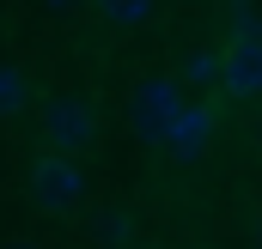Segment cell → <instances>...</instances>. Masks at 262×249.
I'll use <instances>...</instances> for the list:
<instances>
[{"label": "cell", "mask_w": 262, "mask_h": 249, "mask_svg": "<svg viewBox=\"0 0 262 249\" xmlns=\"http://www.w3.org/2000/svg\"><path fill=\"white\" fill-rule=\"evenodd\" d=\"M183 85L171 79V73H152V79H140L134 85V97H128V122L134 134L146 140V146H165L171 140V128H177V116H183Z\"/></svg>", "instance_id": "obj_1"}, {"label": "cell", "mask_w": 262, "mask_h": 249, "mask_svg": "<svg viewBox=\"0 0 262 249\" xmlns=\"http://www.w3.org/2000/svg\"><path fill=\"white\" fill-rule=\"evenodd\" d=\"M31 201H37V213H73L79 201H85V170H79V158H67V152H43L37 164H31Z\"/></svg>", "instance_id": "obj_2"}, {"label": "cell", "mask_w": 262, "mask_h": 249, "mask_svg": "<svg viewBox=\"0 0 262 249\" xmlns=\"http://www.w3.org/2000/svg\"><path fill=\"white\" fill-rule=\"evenodd\" d=\"M43 140H49V152L79 158V152L98 140V116H92V104H85V97H73V91L43 97Z\"/></svg>", "instance_id": "obj_3"}, {"label": "cell", "mask_w": 262, "mask_h": 249, "mask_svg": "<svg viewBox=\"0 0 262 249\" xmlns=\"http://www.w3.org/2000/svg\"><path fill=\"white\" fill-rule=\"evenodd\" d=\"M220 85L232 97H262V37L256 31H238L220 49Z\"/></svg>", "instance_id": "obj_4"}, {"label": "cell", "mask_w": 262, "mask_h": 249, "mask_svg": "<svg viewBox=\"0 0 262 249\" xmlns=\"http://www.w3.org/2000/svg\"><path fill=\"white\" fill-rule=\"evenodd\" d=\"M207 146H213V110H207V104H183V116L171 128V140H165V152H171L177 164H189Z\"/></svg>", "instance_id": "obj_5"}, {"label": "cell", "mask_w": 262, "mask_h": 249, "mask_svg": "<svg viewBox=\"0 0 262 249\" xmlns=\"http://www.w3.org/2000/svg\"><path fill=\"white\" fill-rule=\"evenodd\" d=\"M92 12H98L104 24H116V31H140V24L159 12V0H92Z\"/></svg>", "instance_id": "obj_6"}, {"label": "cell", "mask_w": 262, "mask_h": 249, "mask_svg": "<svg viewBox=\"0 0 262 249\" xmlns=\"http://www.w3.org/2000/svg\"><path fill=\"white\" fill-rule=\"evenodd\" d=\"M220 79V49H189L177 61V85H213Z\"/></svg>", "instance_id": "obj_7"}, {"label": "cell", "mask_w": 262, "mask_h": 249, "mask_svg": "<svg viewBox=\"0 0 262 249\" xmlns=\"http://www.w3.org/2000/svg\"><path fill=\"white\" fill-rule=\"evenodd\" d=\"M25 97H31V85H25V73L0 61V116H18V110H25Z\"/></svg>", "instance_id": "obj_8"}, {"label": "cell", "mask_w": 262, "mask_h": 249, "mask_svg": "<svg viewBox=\"0 0 262 249\" xmlns=\"http://www.w3.org/2000/svg\"><path fill=\"white\" fill-rule=\"evenodd\" d=\"M256 152H262V116H256Z\"/></svg>", "instance_id": "obj_9"}, {"label": "cell", "mask_w": 262, "mask_h": 249, "mask_svg": "<svg viewBox=\"0 0 262 249\" xmlns=\"http://www.w3.org/2000/svg\"><path fill=\"white\" fill-rule=\"evenodd\" d=\"M256 249H262V213H256Z\"/></svg>", "instance_id": "obj_10"}, {"label": "cell", "mask_w": 262, "mask_h": 249, "mask_svg": "<svg viewBox=\"0 0 262 249\" xmlns=\"http://www.w3.org/2000/svg\"><path fill=\"white\" fill-rule=\"evenodd\" d=\"M256 37H262V24H256Z\"/></svg>", "instance_id": "obj_11"}]
</instances>
